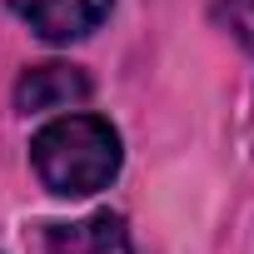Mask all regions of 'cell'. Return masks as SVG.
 Segmentation results:
<instances>
[{"label":"cell","mask_w":254,"mask_h":254,"mask_svg":"<svg viewBox=\"0 0 254 254\" xmlns=\"http://www.w3.org/2000/svg\"><path fill=\"white\" fill-rule=\"evenodd\" d=\"M30 160L50 194H95L120 175V135L100 115H60L30 140Z\"/></svg>","instance_id":"obj_1"},{"label":"cell","mask_w":254,"mask_h":254,"mask_svg":"<svg viewBox=\"0 0 254 254\" xmlns=\"http://www.w3.org/2000/svg\"><path fill=\"white\" fill-rule=\"evenodd\" d=\"M115 0H10V10L50 45H70L85 40L105 15H110Z\"/></svg>","instance_id":"obj_2"},{"label":"cell","mask_w":254,"mask_h":254,"mask_svg":"<svg viewBox=\"0 0 254 254\" xmlns=\"http://www.w3.org/2000/svg\"><path fill=\"white\" fill-rule=\"evenodd\" d=\"M90 95V80H85V70H75V65H35V70H25L20 75V85H15V110H25V115H45V110H70V105H80Z\"/></svg>","instance_id":"obj_3"},{"label":"cell","mask_w":254,"mask_h":254,"mask_svg":"<svg viewBox=\"0 0 254 254\" xmlns=\"http://www.w3.org/2000/svg\"><path fill=\"white\" fill-rule=\"evenodd\" d=\"M50 254H135L120 214H90L80 224L50 229Z\"/></svg>","instance_id":"obj_4"},{"label":"cell","mask_w":254,"mask_h":254,"mask_svg":"<svg viewBox=\"0 0 254 254\" xmlns=\"http://www.w3.org/2000/svg\"><path fill=\"white\" fill-rule=\"evenodd\" d=\"M219 15H224V25L254 50V0H219Z\"/></svg>","instance_id":"obj_5"}]
</instances>
